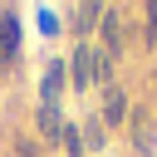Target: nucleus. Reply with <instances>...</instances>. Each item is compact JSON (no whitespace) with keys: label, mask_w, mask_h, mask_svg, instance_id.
<instances>
[{"label":"nucleus","mask_w":157,"mask_h":157,"mask_svg":"<svg viewBox=\"0 0 157 157\" xmlns=\"http://www.w3.org/2000/svg\"><path fill=\"white\" fill-rule=\"evenodd\" d=\"M98 34H103V49H108V54H123V39H128V29H123V10H118V5H108V10H103V25H98Z\"/></svg>","instance_id":"obj_6"},{"label":"nucleus","mask_w":157,"mask_h":157,"mask_svg":"<svg viewBox=\"0 0 157 157\" xmlns=\"http://www.w3.org/2000/svg\"><path fill=\"white\" fill-rule=\"evenodd\" d=\"M78 132H83V152H88V157H103V147H108V137H113V132L98 123V113H93V118H83V123H78Z\"/></svg>","instance_id":"obj_8"},{"label":"nucleus","mask_w":157,"mask_h":157,"mask_svg":"<svg viewBox=\"0 0 157 157\" xmlns=\"http://www.w3.org/2000/svg\"><path fill=\"white\" fill-rule=\"evenodd\" d=\"M132 137H137V152H147V147H152V128H147V123H137V128H132Z\"/></svg>","instance_id":"obj_13"},{"label":"nucleus","mask_w":157,"mask_h":157,"mask_svg":"<svg viewBox=\"0 0 157 157\" xmlns=\"http://www.w3.org/2000/svg\"><path fill=\"white\" fill-rule=\"evenodd\" d=\"M128 118H132V98H128V88H123V83L103 88V103H98V123H103L108 132H118V128H128Z\"/></svg>","instance_id":"obj_1"},{"label":"nucleus","mask_w":157,"mask_h":157,"mask_svg":"<svg viewBox=\"0 0 157 157\" xmlns=\"http://www.w3.org/2000/svg\"><path fill=\"white\" fill-rule=\"evenodd\" d=\"M15 49H20V20H15V10H0V59L10 64Z\"/></svg>","instance_id":"obj_9"},{"label":"nucleus","mask_w":157,"mask_h":157,"mask_svg":"<svg viewBox=\"0 0 157 157\" xmlns=\"http://www.w3.org/2000/svg\"><path fill=\"white\" fill-rule=\"evenodd\" d=\"M39 152H44V142H39L34 132H20V137H15V157H39Z\"/></svg>","instance_id":"obj_11"},{"label":"nucleus","mask_w":157,"mask_h":157,"mask_svg":"<svg viewBox=\"0 0 157 157\" xmlns=\"http://www.w3.org/2000/svg\"><path fill=\"white\" fill-rule=\"evenodd\" d=\"M103 10H108V5H98V0H83V5L69 10V34H74V44H88V34L103 25Z\"/></svg>","instance_id":"obj_2"},{"label":"nucleus","mask_w":157,"mask_h":157,"mask_svg":"<svg viewBox=\"0 0 157 157\" xmlns=\"http://www.w3.org/2000/svg\"><path fill=\"white\" fill-rule=\"evenodd\" d=\"M59 147H64V157H88V152H83V132H78V123H69V128H64Z\"/></svg>","instance_id":"obj_10"},{"label":"nucleus","mask_w":157,"mask_h":157,"mask_svg":"<svg viewBox=\"0 0 157 157\" xmlns=\"http://www.w3.org/2000/svg\"><path fill=\"white\" fill-rule=\"evenodd\" d=\"M147 49H157V5H147Z\"/></svg>","instance_id":"obj_14"},{"label":"nucleus","mask_w":157,"mask_h":157,"mask_svg":"<svg viewBox=\"0 0 157 157\" xmlns=\"http://www.w3.org/2000/svg\"><path fill=\"white\" fill-rule=\"evenodd\" d=\"M69 88V69L64 59H44V74H39V103H59Z\"/></svg>","instance_id":"obj_4"},{"label":"nucleus","mask_w":157,"mask_h":157,"mask_svg":"<svg viewBox=\"0 0 157 157\" xmlns=\"http://www.w3.org/2000/svg\"><path fill=\"white\" fill-rule=\"evenodd\" d=\"M64 128H69V123H64L59 103H39V108H34V137H39V142H59Z\"/></svg>","instance_id":"obj_5"},{"label":"nucleus","mask_w":157,"mask_h":157,"mask_svg":"<svg viewBox=\"0 0 157 157\" xmlns=\"http://www.w3.org/2000/svg\"><path fill=\"white\" fill-rule=\"evenodd\" d=\"M93 83L98 88H113L118 83V54H108L103 44H93Z\"/></svg>","instance_id":"obj_7"},{"label":"nucleus","mask_w":157,"mask_h":157,"mask_svg":"<svg viewBox=\"0 0 157 157\" xmlns=\"http://www.w3.org/2000/svg\"><path fill=\"white\" fill-rule=\"evenodd\" d=\"M64 69H69V88L88 93L93 88V44H74V54L64 59Z\"/></svg>","instance_id":"obj_3"},{"label":"nucleus","mask_w":157,"mask_h":157,"mask_svg":"<svg viewBox=\"0 0 157 157\" xmlns=\"http://www.w3.org/2000/svg\"><path fill=\"white\" fill-rule=\"evenodd\" d=\"M39 34H59V15L54 10H39Z\"/></svg>","instance_id":"obj_12"}]
</instances>
